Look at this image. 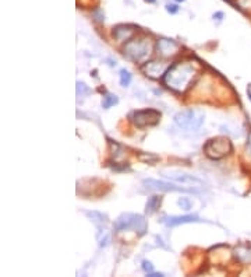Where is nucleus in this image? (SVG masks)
<instances>
[{"label":"nucleus","instance_id":"4468645a","mask_svg":"<svg viewBox=\"0 0 251 277\" xmlns=\"http://www.w3.org/2000/svg\"><path fill=\"white\" fill-rule=\"evenodd\" d=\"M162 205V198L161 196H151L150 199L147 200V205H145V211L148 213V214H154L156 211L161 209Z\"/></svg>","mask_w":251,"mask_h":277},{"label":"nucleus","instance_id":"9b49d317","mask_svg":"<svg viewBox=\"0 0 251 277\" xmlns=\"http://www.w3.org/2000/svg\"><path fill=\"white\" fill-rule=\"evenodd\" d=\"M156 49H158V54L163 56V58H170L179 52V43L173 41V39H166V38H162L158 39L156 42Z\"/></svg>","mask_w":251,"mask_h":277},{"label":"nucleus","instance_id":"6e6552de","mask_svg":"<svg viewBox=\"0 0 251 277\" xmlns=\"http://www.w3.org/2000/svg\"><path fill=\"white\" fill-rule=\"evenodd\" d=\"M162 175L165 178H169L172 181L177 182V183H181V185H185V187L190 188H204V182L194 176V175L187 174V172H183V171H163Z\"/></svg>","mask_w":251,"mask_h":277},{"label":"nucleus","instance_id":"f257e3e1","mask_svg":"<svg viewBox=\"0 0 251 277\" xmlns=\"http://www.w3.org/2000/svg\"><path fill=\"white\" fill-rule=\"evenodd\" d=\"M197 74V67L190 62H176L173 65H170L162 78L167 88L176 93H184L192 85Z\"/></svg>","mask_w":251,"mask_h":277},{"label":"nucleus","instance_id":"a211bd4d","mask_svg":"<svg viewBox=\"0 0 251 277\" xmlns=\"http://www.w3.org/2000/svg\"><path fill=\"white\" fill-rule=\"evenodd\" d=\"M92 93L88 85L83 81H77V96L78 97H88Z\"/></svg>","mask_w":251,"mask_h":277},{"label":"nucleus","instance_id":"9d476101","mask_svg":"<svg viewBox=\"0 0 251 277\" xmlns=\"http://www.w3.org/2000/svg\"><path fill=\"white\" fill-rule=\"evenodd\" d=\"M204 220H201L198 216H193V214H184V216H163L162 217L161 223L165 224L166 227H176L180 224L187 223H203Z\"/></svg>","mask_w":251,"mask_h":277},{"label":"nucleus","instance_id":"0eeeda50","mask_svg":"<svg viewBox=\"0 0 251 277\" xmlns=\"http://www.w3.org/2000/svg\"><path fill=\"white\" fill-rule=\"evenodd\" d=\"M161 118V112L154 108L140 109V111H134L132 114L133 123L137 127H141V129L148 126H155V125L159 123Z\"/></svg>","mask_w":251,"mask_h":277},{"label":"nucleus","instance_id":"f03ea898","mask_svg":"<svg viewBox=\"0 0 251 277\" xmlns=\"http://www.w3.org/2000/svg\"><path fill=\"white\" fill-rule=\"evenodd\" d=\"M174 125L185 130V132H197L200 127L204 125L205 121V114L201 109L197 108H189L184 111H180L174 115L173 118Z\"/></svg>","mask_w":251,"mask_h":277},{"label":"nucleus","instance_id":"20e7f679","mask_svg":"<svg viewBox=\"0 0 251 277\" xmlns=\"http://www.w3.org/2000/svg\"><path fill=\"white\" fill-rule=\"evenodd\" d=\"M123 52L130 61L141 62L147 56H150L152 52V45H151L150 39H147V38H137V39L127 41L123 48Z\"/></svg>","mask_w":251,"mask_h":277},{"label":"nucleus","instance_id":"412c9836","mask_svg":"<svg viewBox=\"0 0 251 277\" xmlns=\"http://www.w3.org/2000/svg\"><path fill=\"white\" fill-rule=\"evenodd\" d=\"M109 244H110V234H109V233H103V237L99 238V245H101L102 248H105L108 247Z\"/></svg>","mask_w":251,"mask_h":277},{"label":"nucleus","instance_id":"4be33fe9","mask_svg":"<svg viewBox=\"0 0 251 277\" xmlns=\"http://www.w3.org/2000/svg\"><path fill=\"white\" fill-rule=\"evenodd\" d=\"M140 160H141V161H145V163L151 164V163H154V161H156V160H158V157L151 156V154H148V156H147V154H145V156H144V154H140Z\"/></svg>","mask_w":251,"mask_h":277},{"label":"nucleus","instance_id":"393cba45","mask_svg":"<svg viewBox=\"0 0 251 277\" xmlns=\"http://www.w3.org/2000/svg\"><path fill=\"white\" fill-rule=\"evenodd\" d=\"M223 17H225V14H223L222 12H218V13H215V14H214V18H216V20H222Z\"/></svg>","mask_w":251,"mask_h":277},{"label":"nucleus","instance_id":"f8f14e48","mask_svg":"<svg viewBox=\"0 0 251 277\" xmlns=\"http://www.w3.org/2000/svg\"><path fill=\"white\" fill-rule=\"evenodd\" d=\"M134 32H136V27H133V25H117V27H114L113 32H112V35H113L114 39H117L120 42H123V41H130L132 39V36L134 35Z\"/></svg>","mask_w":251,"mask_h":277},{"label":"nucleus","instance_id":"423d86ee","mask_svg":"<svg viewBox=\"0 0 251 277\" xmlns=\"http://www.w3.org/2000/svg\"><path fill=\"white\" fill-rule=\"evenodd\" d=\"M143 185L148 191H155V192H181V193H200L197 188H185L170 183L165 181H156V179H144Z\"/></svg>","mask_w":251,"mask_h":277},{"label":"nucleus","instance_id":"dca6fc26","mask_svg":"<svg viewBox=\"0 0 251 277\" xmlns=\"http://www.w3.org/2000/svg\"><path fill=\"white\" fill-rule=\"evenodd\" d=\"M119 103V98L113 94H106V96L102 98V108L109 109L112 108L113 105Z\"/></svg>","mask_w":251,"mask_h":277},{"label":"nucleus","instance_id":"f3484780","mask_svg":"<svg viewBox=\"0 0 251 277\" xmlns=\"http://www.w3.org/2000/svg\"><path fill=\"white\" fill-rule=\"evenodd\" d=\"M120 84L123 85V87H129L130 83H132V74L129 70H126V69H121L120 70Z\"/></svg>","mask_w":251,"mask_h":277},{"label":"nucleus","instance_id":"ddd939ff","mask_svg":"<svg viewBox=\"0 0 251 277\" xmlns=\"http://www.w3.org/2000/svg\"><path fill=\"white\" fill-rule=\"evenodd\" d=\"M234 256L241 263L251 265V245H240V247H237L234 249Z\"/></svg>","mask_w":251,"mask_h":277},{"label":"nucleus","instance_id":"c85d7f7f","mask_svg":"<svg viewBox=\"0 0 251 277\" xmlns=\"http://www.w3.org/2000/svg\"><path fill=\"white\" fill-rule=\"evenodd\" d=\"M176 2H179L180 3V2H185V0H176Z\"/></svg>","mask_w":251,"mask_h":277},{"label":"nucleus","instance_id":"6ab92c4d","mask_svg":"<svg viewBox=\"0 0 251 277\" xmlns=\"http://www.w3.org/2000/svg\"><path fill=\"white\" fill-rule=\"evenodd\" d=\"M177 205H179L183 210L189 211L192 209V200L189 199V198H180V199L177 200Z\"/></svg>","mask_w":251,"mask_h":277},{"label":"nucleus","instance_id":"5701e85b","mask_svg":"<svg viewBox=\"0 0 251 277\" xmlns=\"http://www.w3.org/2000/svg\"><path fill=\"white\" fill-rule=\"evenodd\" d=\"M143 269L147 271V274H148V273H152V270H154V265L151 263L150 260H144V262H143Z\"/></svg>","mask_w":251,"mask_h":277},{"label":"nucleus","instance_id":"cd10ccee","mask_svg":"<svg viewBox=\"0 0 251 277\" xmlns=\"http://www.w3.org/2000/svg\"><path fill=\"white\" fill-rule=\"evenodd\" d=\"M144 2H147V3H155L156 0H144Z\"/></svg>","mask_w":251,"mask_h":277},{"label":"nucleus","instance_id":"39448f33","mask_svg":"<svg viewBox=\"0 0 251 277\" xmlns=\"http://www.w3.org/2000/svg\"><path fill=\"white\" fill-rule=\"evenodd\" d=\"M232 150H233L232 142L225 136L209 138L204 146V153L211 160H221L223 157H226L227 154H230Z\"/></svg>","mask_w":251,"mask_h":277},{"label":"nucleus","instance_id":"b1692460","mask_svg":"<svg viewBox=\"0 0 251 277\" xmlns=\"http://www.w3.org/2000/svg\"><path fill=\"white\" fill-rule=\"evenodd\" d=\"M166 12L170 14H176L179 13V6L177 5H166Z\"/></svg>","mask_w":251,"mask_h":277},{"label":"nucleus","instance_id":"1a4fd4ad","mask_svg":"<svg viewBox=\"0 0 251 277\" xmlns=\"http://www.w3.org/2000/svg\"><path fill=\"white\" fill-rule=\"evenodd\" d=\"M170 67V63H165L161 61H151L147 62L145 65H143L141 70L145 73V76H148L151 78H159L165 76V73L167 72V69Z\"/></svg>","mask_w":251,"mask_h":277},{"label":"nucleus","instance_id":"a878e982","mask_svg":"<svg viewBox=\"0 0 251 277\" xmlns=\"http://www.w3.org/2000/svg\"><path fill=\"white\" fill-rule=\"evenodd\" d=\"M247 147H248V150L251 153V132L248 133V138H247Z\"/></svg>","mask_w":251,"mask_h":277},{"label":"nucleus","instance_id":"aec40b11","mask_svg":"<svg viewBox=\"0 0 251 277\" xmlns=\"http://www.w3.org/2000/svg\"><path fill=\"white\" fill-rule=\"evenodd\" d=\"M237 7L244 12H251V0H237Z\"/></svg>","mask_w":251,"mask_h":277},{"label":"nucleus","instance_id":"bb28decb","mask_svg":"<svg viewBox=\"0 0 251 277\" xmlns=\"http://www.w3.org/2000/svg\"><path fill=\"white\" fill-rule=\"evenodd\" d=\"M148 276L158 277V276H163V274H162V273H148Z\"/></svg>","mask_w":251,"mask_h":277},{"label":"nucleus","instance_id":"2eb2a0df","mask_svg":"<svg viewBox=\"0 0 251 277\" xmlns=\"http://www.w3.org/2000/svg\"><path fill=\"white\" fill-rule=\"evenodd\" d=\"M87 216L90 217L91 221H94L96 225H103V224L109 223L108 216L101 213V211H87Z\"/></svg>","mask_w":251,"mask_h":277},{"label":"nucleus","instance_id":"7ed1b4c3","mask_svg":"<svg viewBox=\"0 0 251 277\" xmlns=\"http://www.w3.org/2000/svg\"><path fill=\"white\" fill-rule=\"evenodd\" d=\"M114 229L117 233L121 231H136L140 237L147 234L148 231V224L147 220L141 214H134V213H124L121 216L117 217V220L114 221Z\"/></svg>","mask_w":251,"mask_h":277}]
</instances>
